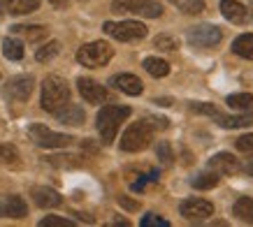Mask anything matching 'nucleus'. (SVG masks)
<instances>
[{
    "instance_id": "35",
    "label": "nucleus",
    "mask_w": 253,
    "mask_h": 227,
    "mask_svg": "<svg viewBox=\"0 0 253 227\" xmlns=\"http://www.w3.org/2000/svg\"><path fill=\"white\" fill-rule=\"evenodd\" d=\"M191 109L198 114H205V116H211V118L218 114V109L214 105H209V102H191Z\"/></svg>"
},
{
    "instance_id": "7",
    "label": "nucleus",
    "mask_w": 253,
    "mask_h": 227,
    "mask_svg": "<svg viewBox=\"0 0 253 227\" xmlns=\"http://www.w3.org/2000/svg\"><path fill=\"white\" fill-rule=\"evenodd\" d=\"M102 31L119 42H135V39L146 38V26L139 21H107L102 26Z\"/></svg>"
},
{
    "instance_id": "2",
    "label": "nucleus",
    "mask_w": 253,
    "mask_h": 227,
    "mask_svg": "<svg viewBox=\"0 0 253 227\" xmlns=\"http://www.w3.org/2000/svg\"><path fill=\"white\" fill-rule=\"evenodd\" d=\"M70 100V86L68 81L63 79V76H46L44 83H42V100H40V105L42 109L49 114L58 112L63 105H68Z\"/></svg>"
},
{
    "instance_id": "17",
    "label": "nucleus",
    "mask_w": 253,
    "mask_h": 227,
    "mask_svg": "<svg viewBox=\"0 0 253 227\" xmlns=\"http://www.w3.org/2000/svg\"><path fill=\"white\" fill-rule=\"evenodd\" d=\"M221 14L230 23H237V26L239 23H246V19H249L246 7L242 2H237V0H221Z\"/></svg>"
},
{
    "instance_id": "22",
    "label": "nucleus",
    "mask_w": 253,
    "mask_h": 227,
    "mask_svg": "<svg viewBox=\"0 0 253 227\" xmlns=\"http://www.w3.org/2000/svg\"><path fill=\"white\" fill-rule=\"evenodd\" d=\"M232 51L237 53V56H242V58L253 61V35H239L232 42Z\"/></svg>"
},
{
    "instance_id": "8",
    "label": "nucleus",
    "mask_w": 253,
    "mask_h": 227,
    "mask_svg": "<svg viewBox=\"0 0 253 227\" xmlns=\"http://www.w3.org/2000/svg\"><path fill=\"white\" fill-rule=\"evenodd\" d=\"M28 137H31L38 146H42V149H65V146H70L75 142L70 135L54 132V130H49L46 125H40V123H35V125L28 128Z\"/></svg>"
},
{
    "instance_id": "5",
    "label": "nucleus",
    "mask_w": 253,
    "mask_h": 227,
    "mask_svg": "<svg viewBox=\"0 0 253 227\" xmlns=\"http://www.w3.org/2000/svg\"><path fill=\"white\" fill-rule=\"evenodd\" d=\"M112 12L119 14H137L146 19H158L163 14V5L158 0H114Z\"/></svg>"
},
{
    "instance_id": "25",
    "label": "nucleus",
    "mask_w": 253,
    "mask_h": 227,
    "mask_svg": "<svg viewBox=\"0 0 253 227\" xmlns=\"http://www.w3.org/2000/svg\"><path fill=\"white\" fill-rule=\"evenodd\" d=\"M228 107L237 112H253V95L251 93H237L228 98Z\"/></svg>"
},
{
    "instance_id": "6",
    "label": "nucleus",
    "mask_w": 253,
    "mask_h": 227,
    "mask_svg": "<svg viewBox=\"0 0 253 227\" xmlns=\"http://www.w3.org/2000/svg\"><path fill=\"white\" fill-rule=\"evenodd\" d=\"M186 39L188 44L198 46V49H211L223 39V31L214 23H200L186 31Z\"/></svg>"
},
{
    "instance_id": "21",
    "label": "nucleus",
    "mask_w": 253,
    "mask_h": 227,
    "mask_svg": "<svg viewBox=\"0 0 253 227\" xmlns=\"http://www.w3.org/2000/svg\"><path fill=\"white\" fill-rule=\"evenodd\" d=\"M144 70L151 76L161 79V76H168L169 75V63L163 61V58H156V56H151V58H146V61H144Z\"/></svg>"
},
{
    "instance_id": "14",
    "label": "nucleus",
    "mask_w": 253,
    "mask_h": 227,
    "mask_svg": "<svg viewBox=\"0 0 253 227\" xmlns=\"http://www.w3.org/2000/svg\"><path fill=\"white\" fill-rule=\"evenodd\" d=\"M209 167L214 169L216 174H237L242 165L232 153H216L214 158L209 160Z\"/></svg>"
},
{
    "instance_id": "10",
    "label": "nucleus",
    "mask_w": 253,
    "mask_h": 227,
    "mask_svg": "<svg viewBox=\"0 0 253 227\" xmlns=\"http://www.w3.org/2000/svg\"><path fill=\"white\" fill-rule=\"evenodd\" d=\"M77 86H79V93H82V98L86 102H91V105H102V102H107L109 93L105 86H100L98 81H93L88 76H82L77 79Z\"/></svg>"
},
{
    "instance_id": "13",
    "label": "nucleus",
    "mask_w": 253,
    "mask_h": 227,
    "mask_svg": "<svg viewBox=\"0 0 253 227\" xmlns=\"http://www.w3.org/2000/svg\"><path fill=\"white\" fill-rule=\"evenodd\" d=\"M109 86H114L116 91L126 93V95H139L144 91V83L139 81V76L135 75H116L109 79Z\"/></svg>"
},
{
    "instance_id": "38",
    "label": "nucleus",
    "mask_w": 253,
    "mask_h": 227,
    "mask_svg": "<svg viewBox=\"0 0 253 227\" xmlns=\"http://www.w3.org/2000/svg\"><path fill=\"white\" fill-rule=\"evenodd\" d=\"M119 204L121 206H126V209H130V211H135V209H137V202H130V199H128V197H119Z\"/></svg>"
},
{
    "instance_id": "37",
    "label": "nucleus",
    "mask_w": 253,
    "mask_h": 227,
    "mask_svg": "<svg viewBox=\"0 0 253 227\" xmlns=\"http://www.w3.org/2000/svg\"><path fill=\"white\" fill-rule=\"evenodd\" d=\"M237 149L244 153H251L253 151V135H242L237 139Z\"/></svg>"
},
{
    "instance_id": "44",
    "label": "nucleus",
    "mask_w": 253,
    "mask_h": 227,
    "mask_svg": "<svg viewBox=\"0 0 253 227\" xmlns=\"http://www.w3.org/2000/svg\"><path fill=\"white\" fill-rule=\"evenodd\" d=\"M251 16H253V0H251Z\"/></svg>"
},
{
    "instance_id": "12",
    "label": "nucleus",
    "mask_w": 253,
    "mask_h": 227,
    "mask_svg": "<svg viewBox=\"0 0 253 227\" xmlns=\"http://www.w3.org/2000/svg\"><path fill=\"white\" fill-rule=\"evenodd\" d=\"M0 216L2 218H26L28 216V204L19 195L0 197Z\"/></svg>"
},
{
    "instance_id": "41",
    "label": "nucleus",
    "mask_w": 253,
    "mask_h": 227,
    "mask_svg": "<svg viewBox=\"0 0 253 227\" xmlns=\"http://www.w3.org/2000/svg\"><path fill=\"white\" fill-rule=\"evenodd\" d=\"M156 105H161V107H169V105H172V100L161 98V100H156Z\"/></svg>"
},
{
    "instance_id": "26",
    "label": "nucleus",
    "mask_w": 253,
    "mask_h": 227,
    "mask_svg": "<svg viewBox=\"0 0 253 227\" xmlns=\"http://www.w3.org/2000/svg\"><path fill=\"white\" fill-rule=\"evenodd\" d=\"M2 53H5V58H9V61H21L23 58V44L14 38H7L5 42H2Z\"/></svg>"
},
{
    "instance_id": "40",
    "label": "nucleus",
    "mask_w": 253,
    "mask_h": 227,
    "mask_svg": "<svg viewBox=\"0 0 253 227\" xmlns=\"http://www.w3.org/2000/svg\"><path fill=\"white\" fill-rule=\"evenodd\" d=\"M49 2H51L54 7H68L70 5V0H49Z\"/></svg>"
},
{
    "instance_id": "18",
    "label": "nucleus",
    "mask_w": 253,
    "mask_h": 227,
    "mask_svg": "<svg viewBox=\"0 0 253 227\" xmlns=\"http://www.w3.org/2000/svg\"><path fill=\"white\" fill-rule=\"evenodd\" d=\"M56 114V118L61 123H65V125H82V123L86 121V114L84 109L79 105H63Z\"/></svg>"
},
{
    "instance_id": "9",
    "label": "nucleus",
    "mask_w": 253,
    "mask_h": 227,
    "mask_svg": "<svg viewBox=\"0 0 253 227\" xmlns=\"http://www.w3.org/2000/svg\"><path fill=\"white\" fill-rule=\"evenodd\" d=\"M179 211L184 216L186 220H191V223H202V220H207L214 216V204L207 202V199H184L181 204H179Z\"/></svg>"
},
{
    "instance_id": "34",
    "label": "nucleus",
    "mask_w": 253,
    "mask_h": 227,
    "mask_svg": "<svg viewBox=\"0 0 253 227\" xmlns=\"http://www.w3.org/2000/svg\"><path fill=\"white\" fill-rule=\"evenodd\" d=\"M40 227H75V223L68 218H58V216H46L40 220Z\"/></svg>"
},
{
    "instance_id": "33",
    "label": "nucleus",
    "mask_w": 253,
    "mask_h": 227,
    "mask_svg": "<svg viewBox=\"0 0 253 227\" xmlns=\"http://www.w3.org/2000/svg\"><path fill=\"white\" fill-rule=\"evenodd\" d=\"M156 49H161V51H176L179 49V39L169 38V35H158V38L154 39Z\"/></svg>"
},
{
    "instance_id": "32",
    "label": "nucleus",
    "mask_w": 253,
    "mask_h": 227,
    "mask_svg": "<svg viewBox=\"0 0 253 227\" xmlns=\"http://www.w3.org/2000/svg\"><path fill=\"white\" fill-rule=\"evenodd\" d=\"M137 179H139V181H130V188L135 190V192H142L146 183H156V181H158V169H151V172H146V174L137 176Z\"/></svg>"
},
{
    "instance_id": "27",
    "label": "nucleus",
    "mask_w": 253,
    "mask_h": 227,
    "mask_svg": "<svg viewBox=\"0 0 253 227\" xmlns=\"http://www.w3.org/2000/svg\"><path fill=\"white\" fill-rule=\"evenodd\" d=\"M174 7H179L184 14H202L205 12V0H169Z\"/></svg>"
},
{
    "instance_id": "19",
    "label": "nucleus",
    "mask_w": 253,
    "mask_h": 227,
    "mask_svg": "<svg viewBox=\"0 0 253 227\" xmlns=\"http://www.w3.org/2000/svg\"><path fill=\"white\" fill-rule=\"evenodd\" d=\"M214 118L221 123L223 128H246V125L253 123V112H242L237 116H225V114L218 112Z\"/></svg>"
},
{
    "instance_id": "3",
    "label": "nucleus",
    "mask_w": 253,
    "mask_h": 227,
    "mask_svg": "<svg viewBox=\"0 0 253 227\" xmlns=\"http://www.w3.org/2000/svg\"><path fill=\"white\" fill-rule=\"evenodd\" d=\"M154 142V125L149 121H137L123 132L121 137V151L126 153H137L144 151L146 146Z\"/></svg>"
},
{
    "instance_id": "31",
    "label": "nucleus",
    "mask_w": 253,
    "mask_h": 227,
    "mask_svg": "<svg viewBox=\"0 0 253 227\" xmlns=\"http://www.w3.org/2000/svg\"><path fill=\"white\" fill-rule=\"evenodd\" d=\"M156 158L161 160L163 167H169V165H172L174 155H172V149H169L168 142H158V146H156Z\"/></svg>"
},
{
    "instance_id": "39",
    "label": "nucleus",
    "mask_w": 253,
    "mask_h": 227,
    "mask_svg": "<svg viewBox=\"0 0 253 227\" xmlns=\"http://www.w3.org/2000/svg\"><path fill=\"white\" fill-rule=\"evenodd\" d=\"M151 121H154V125H156V128H161V130H165V128H168V118H156V116H154Z\"/></svg>"
},
{
    "instance_id": "11",
    "label": "nucleus",
    "mask_w": 253,
    "mask_h": 227,
    "mask_svg": "<svg viewBox=\"0 0 253 227\" xmlns=\"http://www.w3.org/2000/svg\"><path fill=\"white\" fill-rule=\"evenodd\" d=\"M33 86H35V79H33L31 75L14 76V79H9V83H7V95L12 100H16V102H26V100L31 98Z\"/></svg>"
},
{
    "instance_id": "24",
    "label": "nucleus",
    "mask_w": 253,
    "mask_h": 227,
    "mask_svg": "<svg viewBox=\"0 0 253 227\" xmlns=\"http://www.w3.org/2000/svg\"><path fill=\"white\" fill-rule=\"evenodd\" d=\"M216 183H218V174H216L214 169H209V172H200L198 176H193L191 179V186L198 190H209L214 188Z\"/></svg>"
},
{
    "instance_id": "36",
    "label": "nucleus",
    "mask_w": 253,
    "mask_h": 227,
    "mask_svg": "<svg viewBox=\"0 0 253 227\" xmlns=\"http://www.w3.org/2000/svg\"><path fill=\"white\" fill-rule=\"evenodd\" d=\"M142 227H169V223L165 218H158L156 213H149V216H144L142 218V223H139Z\"/></svg>"
},
{
    "instance_id": "1",
    "label": "nucleus",
    "mask_w": 253,
    "mask_h": 227,
    "mask_svg": "<svg viewBox=\"0 0 253 227\" xmlns=\"http://www.w3.org/2000/svg\"><path fill=\"white\" fill-rule=\"evenodd\" d=\"M130 116V107L121 105H107L98 112V132L102 137V144H112L116 139V132L121 123Z\"/></svg>"
},
{
    "instance_id": "23",
    "label": "nucleus",
    "mask_w": 253,
    "mask_h": 227,
    "mask_svg": "<svg viewBox=\"0 0 253 227\" xmlns=\"http://www.w3.org/2000/svg\"><path fill=\"white\" fill-rule=\"evenodd\" d=\"M12 33L23 35L28 42H40V39L46 38V28H44V26H14V28H12Z\"/></svg>"
},
{
    "instance_id": "16",
    "label": "nucleus",
    "mask_w": 253,
    "mask_h": 227,
    "mask_svg": "<svg viewBox=\"0 0 253 227\" xmlns=\"http://www.w3.org/2000/svg\"><path fill=\"white\" fill-rule=\"evenodd\" d=\"M31 195L40 209H56L63 204V197L54 188H33Z\"/></svg>"
},
{
    "instance_id": "28",
    "label": "nucleus",
    "mask_w": 253,
    "mask_h": 227,
    "mask_svg": "<svg viewBox=\"0 0 253 227\" xmlns=\"http://www.w3.org/2000/svg\"><path fill=\"white\" fill-rule=\"evenodd\" d=\"M19 151H16V146L12 144H2L0 146V165L5 167H19Z\"/></svg>"
},
{
    "instance_id": "15",
    "label": "nucleus",
    "mask_w": 253,
    "mask_h": 227,
    "mask_svg": "<svg viewBox=\"0 0 253 227\" xmlns=\"http://www.w3.org/2000/svg\"><path fill=\"white\" fill-rule=\"evenodd\" d=\"M40 7V0H0V12L12 16L31 14Z\"/></svg>"
},
{
    "instance_id": "4",
    "label": "nucleus",
    "mask_w": 253,
    "mask_h": 227,
    "mask_svg": "<svg viewBox=\"0 0 253 227\" xmlns=\"http://www.w3.org/2000/svg\"><path fill=\"white\" fill-rule=\"evenodd\" d=\"M112 56H114V49L107 42L98 39V42H88V44H84L79 49L77 61L84 68H102V65H107L112 61Z\"/></svg>"
},
{
    "instance_id": "43",
    "label": "nucleus",
    "mask_w": 253,
    "mask_h": 227,
    "mask_svg": "<svg viewBox=\"0 0 253 227\" xmlns=\"http://www.w3.org/2000/svg\"><path fill=\"white\" fill-rule=\"evenodd\" d=\"M79 218L86 220V223H93V218H91V216H86V213H79Z\"/></svg>"
},
{
    "instance_id": "29",
    "label": "nucleus",
    "mask_w": 253,
    "mask_h": 227,
    "mask_svg": "<svg viewBox=\"0 0 253 227\" xmlns=\"http://www.w3.org/2000/svg\"><path fill=\"white\" fill-rule=\"evenodd\" d=\"M61 53V44L58 42H46L44 46H40L38 53H35V58H38L40 63H49L51 58H56Z\"/></svg>"
},
{
    "instance_id": "30",
    "label": "nucleus",
    "mask_w": 253,
    "mask_h": 227,
    "mask_svg": "<svg viewBox=\"0 0 253 227\" xmlns=\"http://www.w3.org/2000/svg\"><path fill=\"white\" fill-rule=\"evenodd\" d=\"M44 160L54 167H79L77 155H49V158H44Z\"/></svg>"
},
{
    "instance_id": "42",
    "label": "nucleus",
    "mask_w": 253,
    "mask_h": 227,
    "mask_svg": "<svg viewBox=\"0 0 253 227\" xmlns=\"http://www.w3.org/2000/svg\"><path fill=\"white\" fill-rule=\"evenodd\" d=\"M246 172H249V174L253 176V158L249 160V162H246Z\"/></svg>"
},
{
    "instance_id": "20",
    "label": "nucleus",
    "mask_w": 253,
    "mask_h": 227,
    "mask_svg": "<svg viewBox=\"0 0 253 227\" xmlns=\"http://www.w3.org/2000/svg\"><path fill=\"white\" fill-rule=\"evenodd\" d=\"M232 213H235L242 223L253 225V199L251 197H239L237 202H235V206H232Z\"/></svg>"
}]
</instances>
